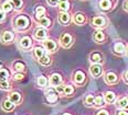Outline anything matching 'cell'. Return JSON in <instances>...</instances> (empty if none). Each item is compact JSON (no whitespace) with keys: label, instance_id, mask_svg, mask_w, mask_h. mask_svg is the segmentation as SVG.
I'll return each mask as SVG.
<instances>
[{"label":"cell","instance_id":"cell-1","mask_svg":"<svg viewBox=\"0 0 128 115\" xmlns=\"http://www.w3.org/2000/svg\"><path fill=\"white\" fill-rule=\"evenodd\" d=\"M30 25V19L26 15H18L14 19V26L18 30H26Z\"/></svg>","mask_w":128,"mask_h":115},{"label":"cell","instance_id":"cell-2","mask_svg":"<svg viewBox=\"0 0 128 115\" xmlns=\"http://www.w3.org/2000/svg\"><path fill=\"white\" fill-rule=\"evenodd\" d=\"M45 98L49 104H56L58 101V94L56 93V91L53 87H49L45 90Z\"/></svg>","mask_w":128,"mask_h":115},{"label":"cell","instance_id":"cell-3","mask_svg":"<svg viewBox=\"0 0 128 115\" xmlns=\"http://www.w3.org/2000/svg\"><path fill=\"white\" fill-rule=\"evenodd\" d=\"M60 43L64 48H68V47L73 44V37H72L71 34L64 33L63 35H61V37H60Z\"/></svg>","mask_w":128,"mask_h":115},{"label":"cell","instance_id":"cell-4","mask_svg":"<svg viewBox=\"0 0 128 115\" xmlns=\"http://www.w3.org/2000/svg\"><path fill=\"white\" fill-rule=\"evenodd\" d=\"M43 48L45 49V52L53 53L56 50L58 45H56V43L54 41H52V39H44L43 41Z\"/></svg>","mask_w":128,"mask_h":115},{"label":"cell","instance_id":"cell-5","mask_svg":"<svg viewBox=\"0 0 128 115\" xmlns=\"http://www.w3.org/2000/svg\"><path fill=\"white\" fill-rule=\"evenodd\" d=\"M104 79H105V82L107 84H115L118 81V77L113 71H107V73L104 75Z\"/></svg>","mask_w":128,"mask_h":115},{"label":"cell","instance_id":"cell-6","mask_svg":"<svg viewBox=\"0 0 128 115\" xmlns=\"http://www.w3.org/2000/svg\"><path fill=\"white\" fill-rule=\"evenodd\" d=\"M90 73L94 78H98L103 74V66L100 64H93L90 68Z\"/></svg>","mask_w":128,"mask_h":115},{"label":"cell","instance_id":"cell-7","mask_svg":"<svg viewBox=\"0 0 128 115\" xmlns=\"http://www.w3.org/2000/svg\"><path fill=\"white\" fill-rule=\"evenodd\" d=\"M0 39L4 44H8V43H11L13 39H14V34L10 31H4V33L0 36Z\"/></svg>","mask_w":128,"mask_h":115},{"label":"cell","instance_id":"cell-8","mask_svg":"<svg viewBox=\"0 0 128 115\" xmlns=\"http://www.w3.org/2000/svg\"><path fill=\"white\" fill-rule=\"evenodd\" d=\"M34 37L39 41H44L48 37V31L43 28H39L34 31Z\"/></svg>","mask_w":128,"mask_h":115},{"label":"cell","instance_id":"cell-9","mask_svg":"<svg viewBox=\"0 0 128 115\" xmlns=\"http://www.w3.org/2000/svg\"><path fill=\"white\" fill-rule=\"evenodd\" d=\"M8 100L16 105V104H19L22 101V97H21V94L19 92H11L8 95Z\"/></svg>","mask_w":128,"mask_h":115},{"label":"cell","instance_id":"cell-10","mask_svg":"<svg viewBox=\"0 0 128 115\" xmlns=\"http://www.w3.org/2000/svg\"><path fill=\"white\" fill-rule=\"evenodd\" d=\"M50 84L52 87H56L58 84H62V77L58 74H52L51 77H50Z\"/></svg>","mask_w":128,"mask_h":115},{"label":"cell","instance_id":"cell-11","mask_svg":"<svg viewBox=\"0 0 128 115\" xmlns=\"http://www.w3.org/2000/svg\"><path fill=\"white\" fill-rule=\"evenodd\" d=\"M73 80H74V82H75L76 84L84 83V81H85V74L82 70H77L76 73L74 74Z\"/></svg>","mask_w":128,"mask_h":115},{"label":"cell","instance_id":"cell-12","mask_svg":"<svg viewBox=\"0 0 128 115\" xmlns=\"http://www.w3.org/2000/svg\"><path fill=\"white\" fill-rule=\"evenodd\" d=\"M92 23H93V26H95V28H103V26L106 25V20L104 17L100 15V17H95L93 19Z\"/></svg>","mask_w":128,"mask_h":115},{"label":"cell","instance_id":"cell-13","mask_svg":"<svg viewBox=\"0 0 128 115\" xmlns=\"http://www.w3.org/2000/svg\"><path fill=\"white\" fill-rule=\"evenodd\" d=\"M20 46L23 49H29L32 46V39L29 36H24L20 39Z\"/></svg>","mask_w":128,"mask_h":115},{"label":"cell","instance_id":"cell-14","mask_svg":"<svg viewBox=\"0 0 128 115\" xmlns=\"http://www.w3.org/2000/svg\"><path fill=\"white\" fill-rule=\"evenodd\" d=\"M70 19H71V17L68 12H61L60 14H58V20L62 25H68V23L70 22Z\"/></svg>","mask_w":128,"mask_h":115},{"label":"cell","instance_id":"cell-15","mask_svg":"<svg viewBox=\"0 0 128 115\" xmlns=\"http://www.w3.org/2000/svg\"><path fill=\"white\" fill-rule=\"evenodd\" d=\"M114 52H115V54L124 55L125 52H126V46H125V44H122L120 42L115 43V45H114Z\"/></svg>","mask_w":128,"mask_h":115},{"label":"cell","instance_id":"cell-16","mask_svg":"<svg viewBox=\"0 0 128 115\" xmlns=\"http://www.w3.org/2000/svg\"><path fill=\"white\" fill-rule=\"evenodd\" d=\"M33 54H34V57L36 58V59H41L42 57H43L44 55H46L45 54V49L43 48V47H41V46H36V47H34V49H33Z\"/></svg>","mask_w":128,"mask_h":115},{"label":"cell","instance_id":"cell-17","mask_svg":"<svg viewBox=\"0 0 128 115\" xmlns=\"http://www.w3.org/2000/svg\"><path fill=\"white\" fill-rule=\"evenodd\" d=\"M1 108H2V110H4V112H11L12 110L14 109V104H13L12 102H10L8 99H6V100L2 101Z\"/></svg>","mask_w":128,"mask_h":115},{"label":"cell","instance_id":"cell-18","mask_svg":"<svg viewBox=\"0 0 128 115\" xmlns=\"http://www.w3.org/2000/svg\"><path fill=\"white\" fill-rule=\"evenodd\" d=\"M104 100H105L106 103H113L116 100V94L113 91H107L104 95Z\"/></svg>","mask_w":128,"mask_h":115},{"label":"cell","instance_id":"cell-19","mask_svg":"<svg viewBox=\"0 0 128 115\" xmlns=\"http://www.w3.org/2000/svg\"><path fill=\"white\" fill-rule=\"evenodd\" d=\"M58 6V9L61 10V12H68V10L70 9V2L68 0H61Z\"/></svg>","mask_w":128,"mask_h":115},{"label":"cell","instance_id":"cell-20","mask_svg":"<svg viewBox=\"0 0 128 115\" xmlns=\"http://www.w3.org/2000/svg\"><path fill=\"white\" fill-rule=\"evenodd\" d=\"M102 55L100 54V53H97V52H94V53H92V54L90 55V60L92 61L93 64H98L100 61H102Z\"/></svg>","mask_w":128,"mask_h":115},{"label":"cell","instance_id":"cell-21","mask_svg":"<svg viewBox=\"0 0 128 115\" xmlns=\"http://www.w3.org/2000/svg\"><path fill=\"white\" fill-rule=\"evenodd\" d=\"M36 84H38L40 88H46L48 84H49V80L46 79V77L40 76V77H38V79H36Z\"/></svg>","mask_w":128,"mask_h":115},{"label":"cell","instance_id":"cell-22","mask_svg":"<svg viewBox=\"0 0 128 115\" xmlns=\"http://www.w3.org/2000/svg\"><path fill=\"white\" fill-rule=\"evenodd\" d=\"M116 106L120 110H125L128 108V99L127 98H122L116 102Z\"/></svg>","mask_w":128,"mask_h":115},{"label":"cell","instance_id":"cell-23","mask_svg":"<svg viewBox=\"0 0 128 115\" xmlns=\"http://www.w3.org/2000/svg\"><path fill=\"white\" fill-rule=\"evenodd\" d=\"M13 69L16 70V73H23L26 70V65L22 63V61H16L13 64Z\"/></svg>","mask_w":128,"mask_h":115},{"label":"cell","instance_id":"cell-24","mask_svg":"<svg viewBox=\"0 0 128 115\" xmlns=\"http://www.w3.org/2000/svg\"><path fill=\"white\" fill-rule=\"evenodd\" d=\"M73 21L76 23V24H78V25L83 24V23L85 22V15L83 14V13H76V14L74 15Z\"/></svg>","mask_w":128,"mask_h":115},{"label":"cell","instance_id":"cell-25","mask_svg":"<svg viewBox=\"0 0 128 115\" xmlns=\"http://www.w3.org/2000/svg\"><path fill=\"white\" fill-rule=\"evenodd\" d=\"M94 105L97 106V108H100V106L105 105V100H104L103 95H97V97H94Z\"/></svg>","mask_w":128,"mask_h":115},{"label":"cell","instance_id":"cell-26","mask_svg":"<svg viewBox=\"0 0 128 115\" xmlns=\"http://www.w3.org/2000/svg\"><path fill=\"white\" fill-rule=\"evenodd\" d=\"M100 8L102 10H109L112 8L110 0H100Z\"/></svg>","mask_w":128,"mask_h":115},{"label":"cell","instance_id":"cell-27","mask_svg":"<svg viewBox=\"0 0 128 115\" xmlns=\"http://www.w3.org/2000/svg\"><path fill=\"white\" fill-rule=\"evenodd\" d=\"M10 77V74L7 69L1 68L0 69V81H8Z\"/></svg>","mask_w":128,"mask_h":115},{"label":"cell","instance_id":"cell-28","mask_svg":"<svg viewBox=\"0 0 128 115\" xmlns=\"http://www.w3.org/2000/svg\"><path fill=\"white\" fill-rule=\"evenodd\" d=\"M44 14H45V9L43 7H41V6H39V7H36V17L38 20H41L42 18H44Z\"/></svg>","mask_w":128,"mask_h":115},{"label":"cell","instance_id":"cell-29","mask_svg":"<svg viewBox=\"0 0 128 115\" xmlns=\"http://www.w3.org/2000/svg\"><path fill=\"white\" fill-rule=\"evenodd\" d=\"M105 39V35L102 31H96L94 33V41L97 43H102Z\"/></svg>","mask_w":128,"mask_h":115},{"label":"cell","instance_id":"cell-30","mask_svg":"<svg viewBox=\"0 0 128 115\" xmlns=\"http://www.w3.org/2000/svg\"><path fill=\"white\" fill-rule=\"evenodd\" d=\"M73 92H74V88H73V85H71V84H66V85H64V89H63V94L64 95H72L73 94Z\"/></svg>","mask_w":128,"mask_h":115},{"label":"cell","instance_id":"cell-31","mask_svg":"<svg viewBox=\"0 0 128 115\" xmlns=\"http://www.w3.org/2000/svg\"><path fill=\"white\" fill-rule=\"evenodd\" d=\"M39 24L42 26L43 29H45V28H49L50 25H51V20H50L49 18H42L41 20H39Z\"/></svg>","mask_w":128,"mask_h":115},{"label":"cell","instance_id":"cell-32","mask_svg":"<svg viewBox=\"0 0 128 115\" xmlns=\"http://www.w3.org/2000/svg\"><path fill=\"white\" fill-rule=\"evenodd\" d=\"M84 103L86 106H93L94 105V97L92 94H87L84 99Z\"/></svg>","mask_w":128,"mask_h":115},{"label":"cell","instance_id":"cell-33","mask_svg":"<svg viewBox=\"0 0 128 115\" xmlns=\"http://www.w3.org/2000/svg\"><path fill=\"white\" fill-rule=\"evenodd\" d=\"M39 63L41 64L42 66H49L51 64V58H50L49 55H44L41 59H39Z\"/></svg>","mask_w":128,"mask_h":115},{"label":"cell","instance_id":"cell-34","mask_svg":"<svg viewBox=\"0 0 128 115\" xmlns=\"http://www.w3.org/2000/svg\"><path fill=\"white\" fill-rule=\"evenodd\" d=\"M1 10L4 11V13L6 12H10L12 10V4L10 3V1H6L2 3V7H1Z\"/></svg>","mask_w":128,"mask_h":115},{"label":"cell","instance_id":"cell-35","mask_svg":"<svg viewBox=\"0 0 128 115\" xmlns=\"http://www.w3.org/2000/svg\"><path fill=\"white\" fill-rule=\"evenodd\" d=\"M11 89V84L9 81H0V90L9 91Z\"/></svg>","mask_w":128,"mask_h":115},{"label":"cell","instance_id":"cell-36","mask_svg":"<svg viewBox=\"0 0 128 115\" xmlns=\"http://www.w3.org/2000/svg\"><path fill=\"white\" fill-rule=\"evenodd\" d=\"M10 3L12 4V8H16V9H21L22 8V0H11Z\"/></svg>","mask_w":128,"mask_h":115},{"label":"cell","instance_id":"cell-37","mask_svg":"<svg viewBox=\"0 0 128 115\" xmlns=\"http://www.w3.org/2000/svg\"><path fill=\"white\" fill-rule=\"evenodd\" d=\"M12 78H13V80H16V81H20V80H22L23 78H24V75H23L22 73H16L12 76Z\"/></svg>","mask_w":128,"mask_h":115},{"label":"cell","instance_id":"cell-38","mask_svg":"<svg viewBox=\"0 0 128 115\" xmlns=\"http://www.w3.org/2000/svg\"><path fill=\"white\" fill-rule=\"evenodd\" d=\"M58 2H60V0H48V3H49L50 6H52V7L58 6Z\"/></svg>","mask_w":128,"mask_h":115},{"label":"cell","instance_id":"cell-39","mask_svg":"<svg viewBox=\"0 0 128 115\" xmlns=\"http://www.w3.org/2000/svg\"><path fill=\"white\" fill-rule=\"evenodd\" d=\"M96 115H109V114L106 110H100V111H98L97 113H96Z\"/></svg>","mask_w":128,"mask_h":115},{"label":"cell","instance_id":"cell-40","mask_svg":"<svg viewBox=\"0 0 128 115\" xmlns=\"http://www.w3.org/2000/svg\"><path fill=\"white\" fill-rule=\"evenodd\" d=\"M116 115H128V112L125 110H119V111H117Z\"/></svg>","mask_w":128,"mask_h":115},{"label":"cell","instance_id":"cell-41","mask_svg":"<svg viewBox=\"0 0 128 115\" xmlns=\"http://www.w3.org/2000/svg\"><path fill=\"white\" fill-rule=\"evenodd\" d=\"M4 18H6V14H4V12L2 11V10H0V22H2V21L4 20Z\"/></svg>","mask_w":128,"mask_h":115},{"label":"cell","instance_id":"cell-42","mask_svg":"<svg viewBox=\"0 0 128 115\" xmlns=\"http://www.w3.org/2000/svg\"><path fill=\"white\" fill-rule=\"evenodd\" d=\"M124 80L128 83V70H126L125 74H124Z\"/></svg>","mask_w":128,"mask_h":115},{"label":"cell","instance_id":"cell-43","mask_svg":"<svg viewBox=\"0 0 128 115\" xmlns=\"http://www.w3.org/2000/svg\"><path fill=\"white\" fill-rule=\"evenodd\" d=\"M124 7H125V9H126V10H128V0H127V1H125Z\"/></svg>","mask_w":128,"mask_h":115},{"label":"cell","instance_id":"cell-44","mask_svg":"<svg viewBox=\"0 0 128 115\" xmlns=\"http://www.w3.org/2000/svg\"><path fill=\"white\" fill-rule=\"evenodd\" d=\"M125 53H126V54L128 55V45H127V47H126V52H125Z\"/></svg>","mask_w":128,"mask_h":115},{"label":"cell","instance_id":"cell-45","mask_svg":"<svg viewBox=\"0 0 128 115\" xmlns=\"http://www.w3.org/2000/svg\"><path fill=\"white\" fill-rule=\"evenodd\" d=\"M62 115H72V114H70V113H64V114H62Z\"/></svg>","mask_w":128,"mask_h":115}]
</instances>
